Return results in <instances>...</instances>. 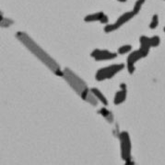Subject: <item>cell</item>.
I'll list each match as a JSON object with an SVG mask.
<instances>
[{"instance_id": "obj_1", "label": "cell", "mask_w": 165, "mask_h": 165, "mask_svg": "<svg viewBox=\"0 0 165 165\" xmlns=\"http://www.w3.org/2000/svg\"><path fill=\"white\" fill-rule=\"evenodd\" d=\"M16 37L18 41H21L24 44L25 47H27V49H29L31 51V53H33L39 60L42 61L55 74L58 76L64 75V72H61L59 64L51 56L46 53L36 42L32 41L29 35H27L24 32H17Z\"/></svg>"}, {"instance_id": "obj_2", "label": "cell", "mask_w": 165, "mask_h": 165, "mask_svg": "<svg viewBox=\"0 0 165 165\" xmlns=\"http://www.w3.org/2000/svg\"><path fill=\"white\" fill-rule=\"evenodd\" d=\"M63 72H64L63 77L65 78V80L68 82V84L70 85L71 88L73 89L78 95H81L83 92L88 89L86 83L70 69L65 68Z\"/></svg>"}, {"instance_id": "obj_3", "label": "cell", "mask_w": 165, "mask_h": 165, "mask_svg": "<svg viewBox=\"0 0 165 165\" xmlns=\"http://www.w3.org/2000/svg\"><path fill=\"white\" fill-rule=\"evenodd\" d=\"M124 67V64H113L109 67H105L102 69H100L95 75V78L97 81H103L106 79H110L114 77L117 72L122 71Z\"/></svg>"}, {"instance_id": "obj_4", "label": "cell", "mask_w": 165, "mask_h": 165, "mask_svg": "<svg viewBox=\"0 0 165 165\" xmlns=\"http://www.w3.org/2000/svg\"><path fill=\"white\" fill-rule=\"evenodd\" d=\"M120 140V148H121V157L125 161L130 160L131 156V141L130 137L127 131H123L118 135Z\"/></svg>"}, {"instance_id": "obj_5", "label": "cell", "mask_w": 165, "mask_h": 165, "mask_svg": "<svg viewBox=\"0 0 165 165\" xmlns=\"http://www.w3.org/2000/svg\"><path fill=\"white\" fill-rule=\"evenodd\" d=\"M134 16H135V13H134L133 11L124 13V14H123L121 17L118 18V19L116 20L115 23L105 26L104 32H105V33H109V32H112V31H115V30L118 29L121 27L122 25H124V23H127L128 20H130V19L133 18Z\"/></svg>"}, {"instance_id": "obj_6", "label": "cell", "mask_w": 165, "mask_h": 165, "mask_svg": "<svg viewBox=\"0 0 165 165\" xmlns=\"http://www.w3.org/2000/svg\"><path fill=\"white\" fill-rule=\"evenodd\" d=\"M90 56L95 59V61H106L115 59L117 55L116 53H113L107 50H99L96 49L90 53Z\"/></svg>"}, {"instance_id": "obj_7", "label": "cell", "mask_w": 165, "mask_h": 165, "mask_svg": "<svg viewBox=\"0 0 165 165\" xmlns=\"http://www.w3.org/2000/svg\"><path fill=\"white\" fill-rule=\"evenodd\" d=\"M141 58H144L142 53L139 51V50H137L135 51H133L132 53H130V55L127 58V70L129 72V74H133L135 72V62H137L138 60H140Z\"/></svg>"}, {"instance_id": "obj_8", "label": "cell", "mask_w": 165, "mask_h": 165, "mask_svg": "<svg viewBox=\"0 0 165 165\" xmlns=\"http://www.w3.org/2000/svg\"><path fill=\"white\" fill-rule=\"evenodd\" d=\"M139 41H140V48L138 49V50H139V51L142 53L143 57H146L149 54V49L151 47V45H150V39L148 38V37H146V36H141Z\"/></svg>"}, {"instance_id": "obj_9", "label": "cell", "mask_w": 165, "mask_h": 165, "mask_svg": "<svg viewBox=\"0 0 165 165\" xmlns=\"http://www.w3.org/2000/svg\"><path fill=\"white\" fill-rule=\"evenodd\" d=\"M81 98L83 99V100H85L86 102H88V103H90L91 105H93V107H96V105H98V102H99V100H98V98L93 95V93H92V92L90 91V90H89V89H87L86 91H84L83 93L81 94Z\"/></svg>"}, {"instance_id": "obj_10", "label": "cell", "mask_w": 165, "mask_h": 165, "mask_svg": "<svg viewBox=\"0 0 165 165\" xmlns=\"http://www.w3.org/2000/svg\"><path fill=\"white\" fill-rule=\"evenodd\" d=\"M127 89H122L120 91H118L115 96V105L122 104L125 100V98H127Z\"/></svg>"}, {"instance_id": "obj_11", "label": "cell", "mask_w": 165, "mask_h": 165, "mask_svg": "<svg viewBox=\"0 0 165 165\" xmlns=\"http://www.w3.org/2000/svg\"><path fill=\"white\" fill-rule=\"evenodd\" d=\"M104 14L102 12H98V13H94V14H90L88 15L87 17H85L84 20L86 22H93V21H100V19L102 18V17Z\"/></svg>"}, {"instance_id": "obj_12", "label": "cell", "mask_w": 165, "mask_h": 165, "mask_svg": "<svg viewBox=\"0 0 165 165\" xmlns=\"http://www.w3.org/2000/svg\"><path fill=\"white\" fill-rule=\"evenodd\" d=\"M90 91L93 93V95L98 98V100L99 101H101V103H102L104 105H108V101H107V99L105 98V96L102 95V93L100 91V90H98L97 88H91Z\"/></svg>"}, {"instance_id": "obj_13", "label": "cell", "mask_w": 165, "mask_h": 165, "mask_svg": "<svg viewBox=\"0 0 165 165\" xmlns=\"http://www.w3.org/2000/svg\"><path fill=\"white\" fill-rule=\"evenodd\" d=\"M145 1H146V0H137V2L135 3V6H134V9H133V12L135 13V15L138 14V12L140 11L141 6L145 3Z\"/></svg>"}, {"instance_id": "obj_14", "label": "cell", "mask_w": 165, "mask_h": 165, "mask_svg": "<svg viewBox=\"0 0 165 165\" xmlns=\"http://www.w3.org/2000/svg\"><path fill=\"white\" fill-rule=\"evenodd\" d=\"M159 25V18H158V15H154L152 17V19H151V22L149 24V29H154L158 27Z\"/></svg>"}, {"instance_id": "obj_15", "label": "cell", "mask_w": 165, "mask_h": 165, "mask_svg": "<svg viewBox=\"0 0 165 165\" xmlns=\"http://www.w3.org/2000/svg\"><path fill=\"white\" fill-rule=\"evenodd\" d=\"M161 43V39L158 36H153L152 38H150V45L151 47H158Z\"/></svg>"}, {"instance_id": "obj_16", "label": "cell", "mask_w": 165, "mask_h": 165, "mask_svg": "<svg viewBox=\"0 0 165 165\" xmlns=\"http://www.w3.org/2000/svg\"><path fill=\"white\" fill-rule=\"evenodd\" d=\"M131 49H132L131 45H124L118 49V52H119V54H125L127 53L128 51H130Z\"/></svg>"}, {"instance_id": "obj_17", "label": "cell", "mask_w": 165, "mask_h": 165, "mask_svg": "<svg viewBox=\"0 0 165 165\" xmlns=\"http://www.w3.org/2000/svg\"><path fill=\"white\" fill-rule=\"evenodd\" d=\"M13 23V21L12 20H10V19H9V18H3V17L1 16V26L4 28H8L9 26H10L11 24Z\"/></svg>"}, {"instance_id": "obj_18", "label": "cell", "mask_w": 165, "mask_h": 165, "mask_svg": "<svg viewBox=\"0 0 165 165\" xmlns=\"http://www.w3.org/2000/svg\"><path fill=\"white\" fill-rule=\"evenodd\" d=\"M99 113L102 114L104 117H106L110 114V111H108L106 108H104V107H103V108H102L100 111H99Z\"/></svg>"}, {"instance_id": "obj_19", "label": "cell", "mask_w": 165, "mask_h": 165, "mask_svg": "<svg viewBox=\"0 0 165 165\" xmlns=\"http://www.w3.org/2000/svg\"><path fill=\"white\" fill-rule=\"evenodd\" d=\"M108 21H109V18H108V17H107L106 15H103V16L102 17V18L100 19V22H101V23H103V24L108 23Z\"/></svg>"}, {"instance_id": "obj_20", "label": "cell", "mask_w": 165, "mask_h": 165, "mask_svg": "<svg viewBox=\"0 0 165 165\" xmlns=\"http://www.w3.org/2000/svg\"><path fill=\"white\" fill-rule=\"evenodd\" d=\"M105 118H106V120H107L109 123H112V122L114 121V115H113V113H112V112H110V114H109L106 117H105Z\"/></svg>"}, {"instance_id": "obj_21", "label": "cell", "mask_w": 165, "mask_h": 165, "mask_svg": "<svg viewBox=\"0 0 165 165\" xmlns=\"http://www.w3.org/2000/svg\"><path fill=\"white\" fill-rule=\"evenodd\" d=\"M118 1H119V2H125L127 0H118Z\"/></svg>"}, {"instance_id": "obj_22", "label": "cell", "mask_w": 165, "mask_h": 165, "mask_svg": "<svg viewBox=\"0 0 165 165\" xmlns=\"http://www.w3.org/2000/svg\"><path fill=\"white\" fill-rule=\"evenodd\" d=\"M164 32H165V27H164Z\"/></svg>"}]
</instances>
